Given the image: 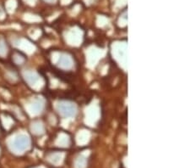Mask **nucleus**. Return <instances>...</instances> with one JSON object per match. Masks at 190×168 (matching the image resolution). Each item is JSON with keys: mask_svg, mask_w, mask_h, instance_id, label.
<instances>
[{"mask_svg": "<svg viewBox=\"0 0 190 168\" xmlns=\"http://www.w3.org/2000/svg\"><path fill=\"white\" fill-rule=\"evenodd\" d=\"M57 110L60 116H62L64 118L73 117L77 112L75 105L69 102H60L57 106Z\"/></svg>", "mask_w": 190, "mask_h": 168, "instance_id": "f257e3e1", "label": "nucleus"}, {"mask_svg": "<svg viewBox=\"0 0 190 168\" xmlns=\"http://www.w3.org/2000/svg\"><path fill=\"white\" fill-rule=\"evenodd\" d=\"M29 137L26 135H18L11 143V147L16 151H24L30 146Z\"/></svg>", "mask_w": 190, "mask_h": 168, "instance_id": "f03ea898", "label": "nucleus"}, {"mask_svg": "<svg viewBox=\"0 0 190 168\" xmlns=\"http://www.w3.org/2000/svg\"><path fill=\"white\" fill-rule=\"evenodd\" d=\"M13 61H14V62L16 65H22L24 64V62L26 61V57L21 53L15 52V54H14V55H13Z\"/></svg>", "mask_w": 190, "mask_h": 168, "instance_id": "7ed1b4c3", "label": "nucleus"}, {"mask_svg": "<svg viewBox=\"0 0 190 168\" xmlns=\"http://www.w3.org/2000/svg\"><path fill=\"white\" fill-rule=\"evenodd\" d=\"M7 44L3 38L0 37V56H3L7 53Z\"/></svg>", "mask_w": 190, "mask_h": 168, "instance_id": "20e7f679", "label": "nucleus"}, {"mask_svg": "<svg viewBox=\"0 0 190 168\" xmlns=\"http://www.w3.org/2000/svg\"><path fill=\"white\" fill-rule=\"evenodd\" d=\"M11 76H12V75H10V76H8V78H11ZM14 77H16V76H15V73H14V74H13V78H14Z\"/></svg>", "mask_w": 190, "mask_h": 168, "instance_id": "39448f33", "label": "nucleus"}]
</instances>
